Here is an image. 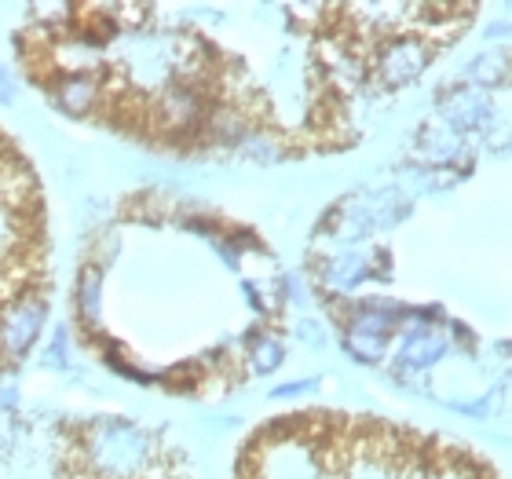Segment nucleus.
<instances>
[{"instance_id": "20e7f679", "label": "nucleus", "mask_w": 512, "mask_h": 479, "mask_svg": "<svg viewBox=\"0 0 512 479\" xmlns=\"http://www.w3.org/2000/svg\"><path fill=\"white\" fill-rule=\"evenodd\" d=\"M99 286H103V275H99L96 267H88L85 275H81V286H77V304H81V315L92 322L99 319V297H103Z\"/></svg>"}, {"instance_id": "423d86ee", "label": "nucleus", "mask_w": 512, "mask_h": 479, "mask_svg": "<svg viewBox=\"0 0 512 479\" xmlns=\"http://www.w3.org/2000/svg\"><path fill=\"white\" fill-rule=\"evenodd\" d=\"M11 96H15V88H11V77L0 70V103H11Z\"/></svg>"}, {"instance_id": "39448f33", "label": "nucleus", "mask_w": 512, "mask_h": 479, "mask_svg": "<svg viewBox=\"0 0 512 479\" xmlns=\"http://www.w3.org/2000/svg\"><path fill=\"white\" fill-rule=\"evenodd\" d=\"M48 366H66V337L59 333L52 341V352H48Z\"/></svg>"}, {"instance_id": "f257e3e1", "label": "nucleus", "mask_w": 512, "mask_h": 479, "mask_svg": "<svg viewBox=\"0 0 512 479\" xmlns=\"http://www.w3.org/2000/svg\"><path fill=\"white\" fill-rule=\"evenodd\" d=\"M147 454V439L139 436L136 428L121 425V421H103L88 439V458L92 465L110 476H125V472L139 469Z\"/></svg>"}, {"instance_id": "7ed1b4c3", "label": "nucleus", "mask_w": 512, "mask_h": 479, "mask_svg": "<svg viewBox=\"0 0 512 479\" xmlns=\"http://www.w3.org/2000/svg\"><path fill=\"white\" fill-rule=\"evenodd\" d=\"M55 99H59V107H63L66 114H88L92 103H96V85H92L88 77H70V81L59 85Z\"/></svg>"}, {"instance_id": "f03ea898", "label": "nucleus", "mask_w": 512, "mask_h": 479, "mask_svg": "<svg viewBox=\"0 0 512 479\" xmlns=\"http://www.w3.org/2000/svg\"><path fill=\"white\" fill-rule=\"evenodd\" d=\"M44 326V304L41 300H22L19 308H11L0 319V348L4 352H26Z\"/></svg>"}]
</instances>
